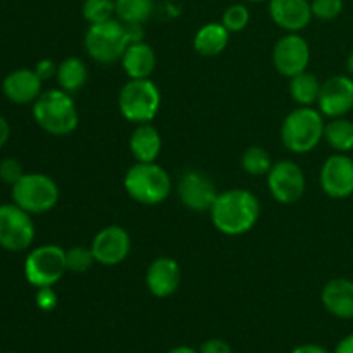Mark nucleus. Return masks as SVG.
Segmentation results:
<instances>
[{
	"label": "nucleus",
	"instance_id": "obj_1",
	"mask_svg": "<svg viewBox=\"0 0 353 353\" xmlns=\"http://www.w3.org/2000/svg\"><path fill=\"white\" fill-rule=\"evenodd\" d=\"M262 207L257 195L245 188H230L219 192L210 207V221L221 234L241 236L257 226Z\"/></svg>",
	"mask_w": 353,
	"mask_h": 353
},
{
	"label": "nucleus",
	"instance_id": "obj_2",
	"mask_svg": "<svg viewBox=\"0 0 353 353\" xmlns=\"http://www.w3.org/2000/svg\"><path fill=\"white\" fill-rule=\"evenodd\" d=\"M33 119L45 133L68 137L79 124V112L71 93L61 88L47 90L33 102Z\"/></svg>",
	"mask_w": 353,
	"mask_h": 353
},
{
	"label": "nucleus",
	"instance_id": "obj_3",
	"mask_svg": "<svg viewBox=\"0 0 353 353\" xmlns=\"http://www.w3.org/2000/svg\"><path fill=\"white\" fill-rule=\"evenodd\" d=\"M326 121L316 107H296L283 119L281 137L283 147L292 154H309L324 140Z\"/></svg>",
	"mask_w": 353,
	"mask_h": 353
},
{
	"label": "nucleus",
	"instance_id": "obj_4",
	"mask_svg": "<svg viewBox=\"0 0 353 353\" xmlns=\"http://www.w3.org/2000/svg\"><path fill=\"white\" fill-rule=\"evenodd\" d=\"M123 185L130 199L141 205H159L172 192L171 176L157 162H134L124 174Z\"/></svg>",
	"mask_w": 353,
	"mask_h": 353
},
{
	"label": "nucleus",
	"instance_id": "obj_5",
	"mask_svg": "<svg viewBox=\"0 0 353 353\" xmlns=\"http://www.w3.org/2000/svg\"><path fill=\"white\" fill-rule=\"evenodd\" d=\"M161 90L150 78L128 79L117 97L119 112L133 124L152 123L161 110Z\"/></svg>",
	"mask_w": 353,
	"mask_h": 353
},
{
	"label": "nucleus",
	"instance_id": "obj_6",
	"mask_svg": "<svg viewBox=\"0 0 353 353\" xmlns=\"http://www.w3.org/2000/svg\"><path fill=\"white\" fill-rule=\"evenodd\" d=\"M83 45L92 61L99 64H114L121 61L130 45L126 24H123L116 17L103 23L90 24Z\"/></svg>",
	"mask_w": 353,
	"mask_h": 353
},
{
	"label": "nucleus",
	"instance_id": "obj_7",
	"mask_svg": "<svg viewBox=\"0 0 353 353\" xmlns=\"http://www.w3.org/2000/svg\"><path fill=\"white\" fill-rule=\"evenodd\" d=\"M59 186L43 172H24L12 185V202L30 214H45L59 202Z\"/></svg>",
	"mask_w": 353,
	"mask_h": 353
},
{
	"label": "nucleus",
	"instance_id": "obj_8",
	"mask_svg": "<svg viewBox=\"0 0 353 353\" xmlns=\"http://www.w3.org/2000/svg\"><path fill=\"white\" fill-rule=\"evenodd\" d=\"M65 272V250L54 243L33 248L24 261V278L37 290L57 285Z\"/></svg>",
	"mask_w": 353,
	"mask_h": 353
},
{
	"label": "nucleus",
	"instance_id": "obj_9",
	"mask_svg": "<svg viewBox=\"0 0 353 353\" xmlns=\"http://www.w3.org/2000/svg\"><path fill=\"white\" fill-rule=\"evenodd\" d=\"M268 190L276 202L283 205L296 203L303 196L307 188V178L303 169L295 161L281 159L274 162L265 176Z\"/></svg>",
	"mask_w": 353,
	"mask_h": 353
},
{
	"label": "nucleus",
	"instance_id": "obj_10",
	"mask_svg": "<svg viewBox=\"0 0 353 353\" xmlns=\"http://www.w3.org/2000/svg\"><path fill=\"white\" fill-rule=\"evenodd\" d=\"M33 241L34 223L31 214L16 203L0 205V247L9 252H23Z\"/></svg>",
	"mask_w": 353,
	"mask_h": 353
},
{
	"label": "nucleus",
	"instance_id": "obj_11",
	"mask_svg": "<svg viewBox=\"0 0 353 353\" xmlns=\"http://www.w3.org/2000/svg\"><path fill=\"white\" fill-rule=\"evenodd\" d=\"M272 64L285 78L307 71L310 64V45L300 33H286L272 48Z\"/></svg>",
	"mask_w": 353,
	"mask_h": 353
},
{
	"label": "nucleus",
	"instance_id": "obj_12",
	"mask_svg": "<svg viewBox=\"0 0 353 353\" xmlns=\"http://www.w3.org/2000/svg\"><path fill=\"white\" fill-rule=\"evenodd\" d=\"M216 185L205 172L199 169H188L178 179V196L183 205L193 212H209L216 202Z\"/></svg>",
	"mask_w": 353,
	"mask_h": 353
},
{
	"label": "nucleus",
	"instance_id": "obj_13",
	"mask_svg": "<svg viewBox=\"0 0 353 353\" xmlns=\"http://www.w3.org/2000/svg\"><path fill=\"white\" fill-rule=\"evenodd\" d=\"M319 183L330 199L343 200L353 195V159L348 154H336L321 165Z\"/></svg>",
	"mask_w": 353,
	"mask_h": 353
},
{
	"label": "nucleus",
	"instance_id": "obj_14",
	"mask_svg": "<svg viewBox=\"0 0 353 353\" xmlns=\"http://www.w3.org/2000/svg\"><path fill=\"white\" fill-rule=\"evenodd\" d=\"M92 252L95 262L100 265H112L123 264L131 252V236L123 226L110 224V226L102 228L92 240Z\"/></svg>",
	"mask_w": 353,
	"mask_h": 353
},
{
	"label": "nucleus",
	"instance_id": "obj_15",
	"mask_svg": "<svg viewBox=\"0 0 353 353\" xmlns=\"http://www.w3.org/2000/svg\"><path fill=\"white\" fill-rule=\"evenodd\" d=\"M317 109L324 117H345L353 110V78L348 74L331 76L321 86Z\"/></svg>",
	"mask_w": 353,
	"mask_h": 353
},
{
	"label": "nucleus",
	"instance_id": "obj_16",
	"mask_svg": "<svg viewBox=\"0 0 353 353\" xmlns=\"http://www.w3.org/2000/svg\"><path fill=\"white\" fill-rule=\"evenodd\" d=\"M145 285L157 299H169L181 285V268L172 257H157L145 272Z\"/></svg>",
	"mask_w": 353,
	"mask_h": 353
},
{
	"label": "nucleus",
	"instance_id": "obj_17",
	"mask_svg": "<svg viewBox=\"0 0 353 353\" xmlns=\"http://www.w3.org/2000/svg\"><path fill=\"white\" fill-rule=\"evenodd\" d=\"M269 16L286 33H300L314 19L310 0H269Z\"/></svg>",
	"mask_w": 353,
	"mask_h": 353
},
{
	"label": "nucleus",
	"instance_id": "obj_18",
	"mask_svg": "<svg viewBox=\"0 0 353 353\" xmlns=\"http://www.w3.org/2000/svg\"><path fill=\"white\" fill-rule=\"evenodd\" d=\"M43 81L37 74L34 69H16L9 72L6 79L2 81V92L10 102L19 103H31L43 93Z\"/></svg>",
	"mask_w": 353,
	"mask_h": 353
},
{
	"label": "nucleus",
	"instance_id": "obj_19",
	"mask_svg": "<svg viewBox=\"0 0 353 353\" xmlns=\"http://www.w3.org/2000/svg\"><path fill=\"white\" fill-rule=\"evenodd\" d=\"M323 307L336 319H353V281L348 278L330 279L321 292Z\"/></svg>",
	"mask_w": 353,
	"mask_h": 353
},
{
	"label": "nucleus",
	"instance_id": "obj_20",
	"mask_svg": "<svg viewBox=\"0 0 353 353\" xmlns=\"http://www.w3.org/2000/svg\"><path fill=\"white\" fill-rule=\"evenodd\" d=\"M124 72L130 79L150 78L152 72L157 68V55L152 45L147 41H134L128 45L126 52L121 57Z\"/></svg>",
	"mask_w": 353,
	"mask_h": 353
},
{
	"label": "nucleus",
	"instance_id": "obj_21",
	"mask_svg": "<svg viewBox=\"0 0 353 353\" xmlns=\"http://www.w3.org/2000/svg\"><path fill=\"white\" fill-rule=\"evenodd\" d=\"M130 152L137 162H155L162 152V137L152 123L137 124L130 137Z\"/></svg>",
	"mask_w": 353,
	"mask_h": 353
},
{
	"label": "nucleus",
	"instance_id": "obj_22",
	"mask_svg": "<svg viewBox=\"0 0 353 353\" xmlns=\"http://www.w3.org/2000/svg\"><path fill=\"white\" fill-rule=\"evenodd\" d=\"M230 34L223 23H207L195 33L193 48L202 57H216L226 50Z\"/></svg>",
	"mask_w": 353,
	"mask_h": 353
},
{
	"label": "nucleus",
	"instance_id": "obj_23",
	"mask_svg": "<svg viewBox=\"0 0 353 353\" xmlns=\"http://www.w3.org/2000/svg\"><path fill=\"white\" fill-rule=\"evenodd\" d=\"M88 65L85 64L81 57H68L57 65V79L59 88L68 93H76L88 83Z\"/></svg>",
	"mask_w": 353,
	"mask_h": 353
},
{
	"label": "nucleus",
	"instance_id": "obj_24",
	"mask_svg": "<svg viewBox=\"0 0 353 353\" xmlns=\"http://www.w3.org/2000/svg\"><path fill=\"white\" fill-rule=\"evenodd\" d=\"M321 86H323V83L319 81V78H317L314 72L303 71L300 72V74L290 78V97H292L293 102L300 107L317 105Z\"/></svg>",
	"mask_w": 353,
	"mask_h": 353
},
{
	"label": "nucleus",
	"instance_id": "obj_25",
	"mask_svg": "<svg viewBox=\"0 0 353 353\" xmlns=\"http://www.w3.org/2000/svg\"><path fill=\"white\" fill-rule=\"evenodd\" d=\"M324 140L336 154H350L353 150V121L347 117H333L324 128Z\"/></svg>",
	"mask_w": 353,
	"mask_h": 353
},
{
	"label": "nucleus",
	"instance_id": "obj_26",
	"mask_svg": "<svg viewBox=\"0 0 353 353\" xmlns=\"http://www.w3.org/2000/svg\"><path fill=\"white\" fill-rule=\"evenodd\" d=\"M154 12V0H116V19L123 24H143Z\"/></svg>",
	"mask_w": 353,
	"mask_h": 353
},
{
	"label": "nucleus",
	"instance_id": "obj_27",
	"mask_svg": "<svg viewBox=\"0 0 353 353\" xmlns=\"http://www.w3.org/2000/svg\"><path fill=\"white\" fill-rule=\"evenodd\" d=\"M240 164H241V169H243L247 174L268 176V172L271 171L274 161H272L271 154H269L264 147L252 145V147H248L247 150L241 154Z\"/></svg>",
	"mask_w": 353,
	"mask_h": 353
},
{
	"label": "nucleus",
	"instance_id": "obj_28",
	"mask_svg": "<svg viewBox=\"0 0 353 353\" xmlns=\"http://www.w3.org/2000/svg\"><path fill=\"white\" fill-rule=\"evenodd\" d=\"M81 14L86 23L97 24L116 17V0H85Z\"/></svg>",
	"mask_w": 353,
	"mask_h": 353
},
{
	"label": "nucleus",
	"instance_id": "obj_29",
	"mask_svg": "<svg viewBox=\"0 0 353 353\" xmlns=\"http://www.w3.org/2000/svg\"><path fill=\"white\" fill-rule=\"evenodd\" d=\"M65 264H68V272H72V274L88 272L93 268V264H97L92 247L74 245L69 250H65Z\"/></svg>",
	"mask_w": 353,
	"mask_h": 353
},
{
	"label": "nucleus",
	"instance_id": "obj_30",
	"mask_svg": "<svg viewBox=\"0 0 353 353\" xmlns=\"http://www.w3.org/2000/svg\"><path fill=\"white\" fill-rule=\"evenodd\" d=\"M221 23L230 33H240L250 23V10L245 3H233L224 10Z\"/></svg>",
	"mask_w": 353,
	"mask_h": 353
},
{
	"label": "nucleus",
	"instance_id": "obj_31",
	"mask_svg": "<svg viewBox=\"0 0 353 353\" xmlns=\"http://www.w3.org/2000/svg\"><path fill=\"white\" fill-rule=\"evenodd\" d=\"M312 16L319 21H333L343 12V0H312Z\"/></svg>",
	"mask_w": 353,
	"mask_h": 353
},
{
	"label": "nucleus",
	"instance_id": "obj_32",
	"mask_svg": "<svg viewBox=\"0 0 353 353\" xmlns=\"http://www.w3.org/2000/svg\"><path fill=\"white\" fill-rule=\"evenodd\" d=\"M24 174V169L17 159L7 157L0 162V179L9 185H16Z\"/></svg>",
	"mask_w": 353,
	"mask_h": 353
},
{
	"label": "nucleus",
	"instance_id": "obj_33",
	"mask_svg": "<svg viewBox=\"0 0 353 353\" xmlns=\"http://www.w3.org/2000/svg\"><path fill=\"white\" fill-rule=\"evenodd\" d=\"M57 293L54 292V286H47V288H38L37 293V305L40 310L50 312L57 307Z\"/></svg>",
	"mask_w": 353,
	"mask_h": 353
},
{
	"label": "nucleus",
	"instance_id": "obj_34",
	"mask_svg": "<svg viewBox=\"0 0 353 353\" xmlns=\"http://www.w3.org/2000/svg\"><path fill=\"white\" fill-rule=\"evenodd\" d=\"M199 353H233V348L230 347L228 341L219 340V338H210L200 345Z\"/></svg>",
	"mask_w": 353,
	"mask_h": 353
},
{
	"label": "nucleus",
	"instance_id": "obj_35",
	"mask_svg": "<svg viewBox=\"0 0 353 353\" xmlns=\"http://www.w3.org/2000/svg\"><path fill=\"white\" fill-rule=\"evenodd\" d=\"M57 65L59 64H55L50 59H41V61H38L37 65H34V71L40 76L41 81H47V79L55 78V74H57Z\"/></svg>",
	"mask_w": 353,
	"mask_h": 353
},
{
	"label": "nucleus",
	"instance_id": "obj_36",
	"mask_svg": "<svg viewBox=\"0 0 353 353\" xmlns=\"http://www.w3.org/2000/svg\"><path fill=\"white\" fill-rule=\"evenodd\" d=\"M290 353H331L326 347L323 345H316V343H305V345H299V347L293 348Z\"/></svg>",
	"mask_w": 353,
	"mask_h": 353
},
{
	"label": "nucleus",
	"instance_id": "obj_37",
	"mask_svg": "<svg viewBox=\"0 0 353 353\" xmlns=\"http://www.w3.org/2000/svg\"><path fill=\"white\" fill-rule=\"evenodd\" d=\"M333 353H353V333L347 334L343 340H340Z\"/></svg>",
	"mask_w": 353,
	"mask_h": 353
},
{
	"label": "nucleus",
	"instance_id": "obj_38",
	"mask_svg": "<svg viewBox=\"0 0 353 353\" xmlns=\"http://www.w3.org/2000/svg\"><path fill=\"white\" fill-rule=\"evenodd\" d=\"M10 137V126L3 116H0V148L7 143Z\"/></svg>",
	"mask_w": 353,
	"mask_h": 353
},
{
	"label": "nucleus",
	"instance_id": "obj_39",
	"mask_svg": "<svg viewBox=\"0 0 353 353\" xmlns=\"http://www.w3.org/2000/svg\"><path fill=\"white\" fill-rule=\"evenodd\" d=\"M168 353H199V350H195L192 347H186V345H179V347L171 348Z\"/></svg>",
	"mask_w": 353,
	"mask_h": 353
},
{
	"label": "nucleus",
	"instance_id": "obj_40",
	"mask_svg": "<svg viewBox=\"0 0 353 353\" xmlns=\"http://www.w3.org/2000/svg\"><path fill=\"white\" fill-rule=\"evenodd\" d=\"M347 72H348V76H352L353 78V48L347 57Z\"/></svg>",
	"mask_w": 353,
	"mask_h": 353
},
{
	"label": "nucleus",
	"instance_id": "obj_41",
	"mask_svg": "<svg viewBox=\"0 0 353 353\" xmlns=\"http://www.w3.org/2000/svg\"><path fill=\"white\" fill-rule=\"evenodd\" d=\"M245 2H250V3H261V2H269V0H245Z\"/></svg>",
	"mask_w": 353,
	"mask_h": 353
},
{
	"label": "nucleus",
	"instance_id": "obj_42",
	"mask_svg": "<svg viewBox=\"0 0 353 353\" xmlns=\"http://www.w3.org/2000/svg\"><path fill=\"white\" fill-rule=\"evenodd\" d=\"M7 353H14V352H7Z\"/></svg>",
	"mask_w": 353,
	"mask_h": 353
}]
</instances>
